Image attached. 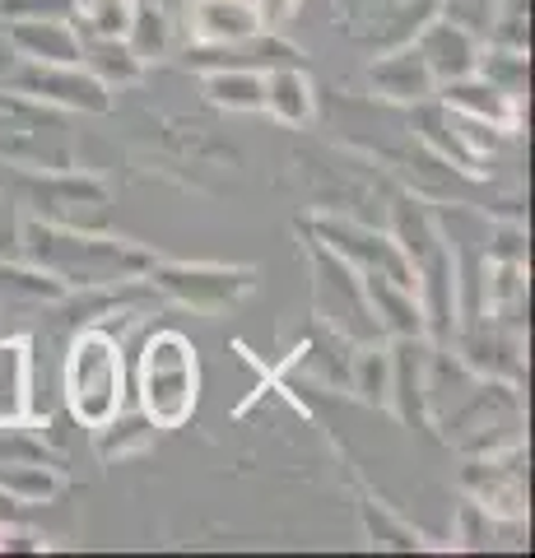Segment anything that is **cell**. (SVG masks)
<instances>
[{
	"label": "cell",
	"instance_id": "obj_1",
	"mask_svg": "<svg viewBox=\"0 0 535 558\" xmlns=\"http://www.w3.org/2000/svg\"><path fill=\"white\" fill-rule=\"evenodd\" d=\"M20 256L33 260L65 289H112L145 279L159 256L135 247V242L89 233V229H65V223L24 219L20 223Z\"/></svg>",
	"mask_w": 535,
	"mask_h": 558
},
{
	"label": "cell",
	"instance_id": "obj_2",
	"mask_svg": "<svg viewBox=\"0 0 535 558\" xmlns=\"http://www.w3.org/2000/svg\"><path fill=\"white\" fill-rule=\"evenodd\" d=\"M61 391L65 410L75 424L98 428L126 405V359L122 340L102 326H80L71 344H65V368H61Z\"/></svg>",
	"mask_w": 535,
	"mask_h": 558
},
{
	"label": "cell",
	"instance_id": "obj_3",
	"mask_svg": "<svg viewBox=\"0 0 535 558\" xmlns=\"http://www.w3.org/2000/svg\"><path fill=\"white\" fill-rule=\"evenodd\" d=\"M200 400V363L196 344L182 330H154L135 368V405L149 414L154 428H182Z\"/></svg>",
	"mask_w": 535,
	"mask_h": 558
},
{
	"label": "cell",
	"instance_id": "obj_4",
	"mask_svg": "<svg viewBox=\"0 0 535 558\" xmlns=\"http://www.w3.org/2000/svg\"><path fill=\"white\" fill-rule=\"evenodd\" d=\"M149 289H159L163 299L200 312V317H219L233 303H243L256 289V270L247 266H186V260H154L145 275Z\"/></svg>",
	"mask_w": 535,
	"mask_h": 558
},
{
	"label": "cell",
	"instance_id": "obj_5",
	"mask_svg": "<svg viewBox=\"0 0 535 558\" xmlns=\"http://www.w3.org/2000/svg\"><path fill=\"white\" fill-rule=\"evenodd\" d=\"M0 126H10V135L0 131V159L24 163L28 172L71 168L65 126H61V117L42 112V102H33V98H24V94L0 98Z\"/></svg>",
	"mask_w": 535,
	"mask_h": 558
},
{
	"label": "cell",
	"instance_id": "obj_6",
	"mask_svg": "<svg viewBox=\"0 0 535 558\" xmlns=\"http://www.w3.org/2000/svg\"><path fill=\"white\" fill-rule=\"evenodd\" d=\"M313 275H317V289H313L317 317H326L354 344L382 340V326H377L373 307H368V293H364V284H358V270L350 266V260H340L331 247L313 242Z\"/></svg>",
	"mask_w": 535,
	"mask_h": 558
},
{
	"label": "cell",
	"instance_id": "obj_7",
	"mask_svg": "<svg viewBox=\"0 0 535 558\" xmlns=\"http://www.w3.org/2000/svg\"><path fill=\"white\" fill-rule=\"evenodd\" d=\"M526 451L522 442L485 451V457H471V465L461 470V484L471 502H479L494 517L508 521H526Z\"/></svg>",
	"mask_w": 535,
	"mask_h": 558
},
{
	"label": "cell",
	"instance_id": "obj_8",
	"mask_svg": "<svg viewBox=\"0 0 535 558\" xmlns=\"http://www.w3.org/2000/svg\"><path fill=\"white\" fill-rule=\"evenodd\" d=\"M14 94L42 102V108L89 112V117L112 108V89L98 75H89L80 61L75 65H38V61H24V70L14 75Z\"/></svg>",
	"mask_w": 535,
	"mask_h": 558
},
{
	"label": "cell",
	"instance_id": "obj_9",
	"mask_svg": "<svg viewBox=\"0 0 535 558\" xmlns=\"http://www.w3.org/2000/svg\"><path fill=\"white\" fill-rule=\"evenodd\" d=\"M313 233L321 247H331L340 260H350L358 275H391L396 284H410L414 289V270L410 260L401 256V247L391 242V233H377V229H364L354 219H317Z\"/></svg>",
	"mask_w": 535,
	"mask_h": 558
},
{
	"label": "cell",
	"instance_id": "obj_10",
	"mask_svg": "<svg viewBox=\"0 0 535 558\" xmlns=\"http://www.w3.org/2000/svg\"><path fill=\"white\" fill-rule=\"evenodd\" d=\"M28 205H33V219L65 223V229H89V223L102 219L108 191H102L94 178L57 168V172H38V178L28 182Z\"/></svg>",
	"mask_w": 535,
	"mask_h": 558
},
{
	"label": "cell",
	"instance_id": "obj_11",
	"mask_svg": "<svg viewBox=\"0 0 535 558\" xmlns=\"http://www.w3.org/2000/svg\"><path fill=\"white\" fill-rule=\"evenodd\" d=\"M391 391L387 405L405 424H428V340L424 336H391Z\"/></svg>",
	"mask_w": 535,
	"mask_h": 558
},
{
	"label": "cell",
	"instance_id": "obj_12",
	"mask_svg": "<svg viewBox=\"0 0 535 558\" xmlns=\"http://www.w3.org/2000/svg\"><path fill=\"white\" fill-rule=\"evenodd\" d=\"M192 65L200 70H275V65H303V57L293 51L284 38H275V28H256L238 43H219V47H196Z\"/></svg>",
	"mask_w": 535,
	"mask_h": 558
},
{
	"label": "cell",
	"instance_id": "obj_13",
	"mask_svg": "<svg viewBox=\"0 0 535 558\" xmlns=\"http://www.w3.org/2000/svg\"><path fill=\"white\" fill-rule=\"evenodd\" d=\"M442 89V108H452L471 121H485V126H498V131H512L522 121V98L503 94L498 84H489L485 75H461V80H447L438 84Z\"/></svg>",
	"mask_w": 535,
	"mask_h": 558
},
{
	"label": "cell",
	"instance_id": "obj_14",
	"mask_svg": "<svg viewBox=\"0 0 535 558\" xmlns=\"http://www.w3.org/2000/svg\"><path fill=\"white\" fill-rule=\"evenodd\" d=\"M414 47H420L428 75H434L438 84L475 75V65H479V38L471 28H461L457 20H434L420 33V43H414Z\"/></svg>",
	"mask_w": 535,
	"mask_h": 558
},
{
	"label": "cell",
	"instance_id": "obj_15",
	"mask_svg": "<svg viewBox=\"0 0 535 558\" xmlns=\"http://www.w3.org/2000/svg\"><path fill=\"white\" fill-rule=\"evenodd\" d=\"M5 38L20 51V61H38V65L80 61V28L71 20H10Z\"/></svg>",
	"mask_w": 535,
	"mask_h": 558
},
{
	"label": "cell",
	"instance_id": "obj_16",
	"mask_svg": "<svg viewBox=\"0 0 535 558\" xmlns=\"http://www.w3.org/2000/svg\"><path fill=\"white\" fill-rule=\"evenodd\" d=\"M368 84L382 98L405 102V108H420V102H428L438 94V80L428 75L420 47H401V51H391V57H377L368 65Z\"/></svg>",
	"mask_w": 535,
	"mask_h": 558
},
{
	"label": "cell",
	"instance_id": "obj_17",
	"mask_svg": "<svg viewBox=\"0 0 535 558\" xmlns=\"http://www.w3.org/2000/svg\"><path fill=\"white\" fill-rule=\"evenodd\" d=\"M358 284L368 293V307L382 336H424V312H420V299H414L410 284H396L391 275H358Z\"/></svg>",
	"mask_w": 535,
	"mask_h": 558
},
{
	"label": "cell",
	"instance_id": "obj_18",
	"mask_svg": "<svg viewBox=\"0 0 535 558\" xmlns=\"http://www.w3.org/2000/svg\"><path fill=\"white\" fill-rule=\"evenodd\" d=\"M186 24H192L196 47H219V43H238L247 33L262 28L252 0H192L186 10Z\"/></svg>",
	"mask_w": 535,
	"mask_h": 558
},
{
	"label": "cell",
	"instance_id": "obj_19",
	"mask_svg": "<svg viewBox=\"0 0 535 558\" xmlns=\"http://www.w3.org/2000/svg\"><path fill=\"white\" fill-rule=\"evenodd\" d=\"M275 121L284 126H307L317 112V94H313V80H307L303 65H275L266 70V108Z\"/></svg>",
	"mask_w": 535,
	"mask_h": 558
},
{
	"label": "cell",
	"instance_id": "obj_20",
	"mask_svg": "<svg viewBox=\"0 0 535 558\" xmlns=\"http://www.w3.org/2000/svg\"><path fill=\"white\" fill-rule=\"evenodd\" d=\"M33 405V344L5 340L0 344V424L28 418Z\"/></svg>",
	"mask_w": 535,
	"mask_h": 558
},
{
	"label": "cell",
	"instance_id": "obj_21",
	"mask_svg": "<svg viewBox=\"0 0 535 558\" xmlns=\"http://www.w3.org/2000/svg\"><path fill=\"white\" fill-rule=\"evenodd\" d=\"M80 65L98 75L108 89H122V84L141 80L145 61L126 47V38H94V33H80Z\"/></svg>",
	"mask_w": 535,
	"mask_h": 558
},
{
	"label": "cell",
	"instance_id": "obj_22",
	"mask_svg": "<svg viewBox=\"0 0 535 558\" xmlns=\"http://www.w3.org/2000/svg\"><path fill=\"white\" fill-rule=\"evenodd\" d=\"M461 363L479 377H522V359H516V340L503 336V330H489V326H475L461 344Z\"/></svg>",
	"mask_w": 535,
	"mask_h": 558
},
{
	"label": "cell",
	"instance_id": "obj_23",
	"mask_svg": "<svg viewBox=\"0 0 535 558\" xmlns=\"http://www.w3.org/2000/svg\"><path fill=\"white\" fill-rule=\"evenodd\" d=\"M154 433H159V428L149 424V414L141 405H135V410L122 405V410L108 418V424L94 428V442H98V457L102 461H122V457H135V451H149L154 447Z\"/></svg>",
	"mask_w": 535,
	"mask_h": 558
},
{
	"label": "cell",
	"instance_id": "obj_24",
	"mask_svg": "<svg viewBox=\"0 0 535 558\" xmlns=\"http://www.w3.org/2000/svg\"><path fill=\"white\" fill-rule=\"evenodd\" d=\"M0 488L20 502V508H38V502H51L65 488L57 461H10L0 465Z\"/></svg>",
	"mask_w": 535,
	"mask_h": 558
},
{
	"label": "cell",
	"instance_id": "obj_25",
	"mask_svg": "<svg viewBox=\"0 0 535 558\" xmlns=\"http://www.w3.org/2000/svg\"><path fill=\"white\" fill-rule=\"evenodd\" d=\"M61 293H71L61 279H51L47 270H38L33 260L24 256H0V299H14V303H61Z\"/></svg>",
	"mask_w": 535,
	"mask_h": 558
},
{
	"label": "cell",
	"instance_id": "obj_26",
	"mask_svg": "<svg viewBox=\"0 0 535 558\" xmlns=\"http://www.w3.org/2000/svg\"><path fill=\"white\" fill-rule=\"evenodd\" d=\"M205 98L229 112H262L266 75L262 70H205Z\"/></svg>",
	"mask_w": 535,
	"mask_h": 558
},
{
	"label": "cell",
	"instance_id": "obj_27",
	"mask_svg": "<svg viewBox=\"0 0 535 558\" xmlns=\"http://www.w3.org/2000/svg\"><path fill=\"white\" fill-rule=\"evenodd\" d=\"M350 391L368 405H387V391H391V354L382 340H368L358 344V354L350 363Z\"/></svg>",
	"mask_w": 535,
	"mask_h": 558
},
{
	"label": "cell",
	"instance_id": "obj_28",
	"mask_svg": "<svg viewBox=\"0 0 535 558\" xmlns=\"http://www.w3.org/2000/svg\"><path fill=\"white\" fill-rule=\"evenodd\" d=\"M122 38H126V47L141 61L163 57V47H168V20H163V10L149 5V0H131V20H126Z\"/></svg>",
	"mask_w": 535,
	"mask_h": 558
},
{
	"label": "cell",
	"instance_id": "obj_29",
	"mask_svg": "<svg viewBox=\"0 0 535 558\" xmlns=\"http://www.w3.org/2000/svg\"><path fill=\"white\" fill-rule=\"evenodd\" d=\"M358 512H364V531L373 535V545L377 549H424V535L420 531H410L405 521H396L382 502H373V498H364L358 502Z\"/></svg>",
	"mask_w": 535,
	"mask_h": 558
},
{
	"label": "cell",
	"instance_id": "obj_30",
	"mask_svg": "<svg viewBox=\"0 0 535 558\" xmlns=\"http://www.w3.org/2000/svg\"><path fill=\"white\" fill-rule=\"evenodd\" d=\"M479 75H485L489 84H498L503 94L512 98H522L526 94V51H516V47H494L489 57H479Z\"/></svg>",
	"mask_w": 535,
	"mask_h": 558
},
{
	"label": "cell",
	"instance_id": "obj_31",
	"mask_svg": "<svg viewBox=\"0 0 535 558\" xmlns=\"http://www.w3.org/2000/svg\"><path fill=\"white\" fill-rule=\"evenodd\" d=\"M10 461H51L47 438L28 428V418L0 424V465H10Z\"/></svg>",
	"mask_w": 535,
	"mask_h": 558
},
{
	"label": "cell",
	"instance_id": "obj_32",
	"mask_svg": "<svg viewBox=\"0 0 535 558\" xmlns=\"http://www.w3.org/2000/svg\"><path fill=\"white\" fill-rule=\"evenodd\" d=\"M489 43L494 47H516L526 51V0H498L494 20H489Z\"/></svg>",
	"mask_w": 535,
	"mask_h": 558
},
{
	"label": "cell",
	"instance_id": "obj_33",
	"mask_svg": "<svg viewBox=\"0 0 535 558\" xmlns=\"http://www.w3.org/2000/svg\"><path fill=\"white\" fill-rule=\"evenodd\" d=\"M5 20H71L75 24V0H0Z\"/></svg>",
	"mask_w": 535,
	"mask_h": 558
},
{
	"label": "cell",
	"instance_id": "obj_34",
	"mask_svg": "<svg viewBox=\"0 0 535 558\" xmlns=\"http://www.w3.org/2000/svg\"><path fill=\"white\" fill-rule=\"evenodd\" d=\"M494 10H498V0H447V20H457L461 28H471V33H485L489 20H494Z\"/></svg>",
	"mask_w": 535,
	"mask_h": 558
},
{
	"label": "cell",
	"instance_id": "obj_35",
	"mask_svg": "<svg viewBox=\"0 0 535 558\" xmlns=\"http://www.w3.org/2000/svg\"><path fill=\"white\" fill-rule=\"evenodd\" d=\"M252 10L262 20V28H284L303 10V0H252Z\"/></svg>",
	"mask_w": 535,
	"mask_h": 558
},
{
	"label": "cell",
	"instance_id": "obj_36",
	"mask_svg": "<svg viewBox=\"0 0 535 558\" xmlns=\"http://www.w3.org/2000/svg\"><path fill=\"white\" fill-rule=\"evenodd\" d=\"M0 256H20V219L5 201H0Z\"/></svg>",
	"mask_w": 535,
	"mask_h": 558
}]
</instances>
